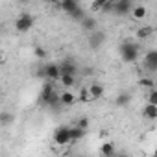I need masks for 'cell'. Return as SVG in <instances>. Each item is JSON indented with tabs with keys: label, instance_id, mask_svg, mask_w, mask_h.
Returning a JSON list of instances; mask_svg holds the SVG:
<instances>
[{
	"label": "cell",
	"instance_id": "cell-17",
	"mask_svg": "<svg viewBox=\"0 0 157 157\" xmlns=\"http://www.w3.org/2000/svg\"><path fill=\"white\" fill-rule=\"evenodd\" d=\"M59 83L67 89V91H70L74 85H76V76H68V74H61V78H59Z\"/></svg>",
	"mask_w": 157,
	"mask_h": 157
},
{
	"label": "cell",
	"instance_id": "cell-30",
	"mask_svg": "<svg viewBox=\"0 0 157 157\" xmlns=\"http://www.w3.org/2000/svg\"><path fill=\"white\" fill-rule=\"evenodd\" d=\"M93 72H94V68H93V67H85V68H83V76H91Z\"/></svg>",
	"mask_w": 157,
	"mask_h": 157
},
{
	"label": "cell",
	"instance_id": "cell-2",
	"mask_svg": "<svg viewBox=\"0 0 157 157\" xmlns=\"http://www.w3.org/2000/svg\"><path fill=\"white\" fill-rule=\"evenodd\" d=\"M33 24H35L33 15L28 13V11H24V13H21V15L17 17V21H15V30H17L19 33H26V32H30V30L33 28Z\"/></svg>",
	"mask_w": 157,
	"mask_h": 157
},
{
	"label": "cell",
	"instance_id": "cell-7",
	"mask_svg": "<svg viewBox=\"0 0 157 157\" xmlns=\"http://www.w3.org/2000/svg\"><path fill=\"white\" fill-rule=\"evenodd\" d=\"M105 32L104 30H94V32H91L89 33V46L93 48V50H98L104 43H105Z\"/></svg>",
	"mask_w": 157,
	"mask_h": 157
},
{
	"label": "cell",
	"instance_id": "cell-24",
	"mask_svg": "<svg viewBox=\"0 0 157 157\" xmlns=\"http://www.w3.org/2000/svg\"><path fill=\"white\" fill-rule=\"evenodd\" d=\"M76 128H80V129L87 131V129H89V117H80V120H78Z\"/></svg>",
	"mask_w": 157,
	"mask_h": 157
},
{
	"label": "cell",
	"instance_id": "cell-13",
	"mask_svg": "<svg viewBox=\"0 0 157 157\" xmlns=\"http://www.w3.org/2000/svg\"><path fill=\"white\" fill-rule=\"evenodd\" d=\"M76 96H74V93H70V91H63V93H59V105H74L76 104Z\"/></svg>",
	"mask_w": 157,
	"mask_h": 157
},
{
	"label": "cell",
	"instance_id": "cell-8",
	"mask_svg": "<svg viewBox=\"0 0 157 157\" xmlns=\"http://www.w3.org/2000/svg\"><path fill=\"white\" fill-rule=\"evenodd\" d=\"M44 76H46V82H59V78H61V72H59V67L57 63H46L44 65Z\"/></svg>",
	"mask_w": 157,
	"mask_h": 157
},
{
	"label": "cell",
	"instance_id": "cell-21",
	"mask_svg": "<svg viewBox=\"0 0 157 157\" xmlns=\"http://www.w3.org/2000/svg\"><path fill=\"white\" fill-rule=\"evenodd\" d=\"M85 15H87V13H85V10H83L82 6H78V8H76L72 13H70V19H72V21H78V22H80V21H82Z\"/></svg>",
	"mask_w": 157,
	"mask_h": 157
},
{
	"label": "cell",
	"instance_id": "cell-14",
	"mask_svg": "<svg viewBox=\"0 0 157 157\" xmlns=\"http://www.w3.org/2000/svg\"><path fill=\"white\" fill-rule=\"evenodd\" d=\"M68 133H70V144H72V142H78V140H82V139L87 135V131H83V129H80V128H76V126H68Z\"/></svg>",
	"mask_w": 157,
	"mask_h": 157
},
{
	"label": "cell",
	"instance_id": "cell-20",
	"mask_svg": "<svg viewBox=\"0 0 157 157\" xmlns=\"http://www.w3.org/2000/svg\"><path fill=\"white\" fill-rule=\"evenodd\" d=\"M100 153H102V157H111L115 153V144L113 142H104L100 146Z\"/></svg>",
	"mask_w": 157,
	"mask_h": 157
},
{
	"label": "cell",
	"instance_id": "cell-34",
	"mask_svg": "<svg viewBox=\"0 0 157 157\" xmlns=\"http://www.w3.org/2000/svg\"><path fill=\"white\" fill-rule=\"evenodd\" d=\"M80 157H83V155H80Z\"/></svg>",
	"mask_w": 157,
	"mask_h": 157
},
{
	"label": "cell",
	"instance_id": "cell-32",
	"mask_svg": "<svg viewBox=\"0 0 157 157\" xmlns=\"http://www.w3.org/2000/svg\"><path fill=\"white\" fill-rule=\"evenodd\" d=\"M111 157H129V155H128V153H117V151H115Z\"/></svg>",
	"mask_w": 157,
	"mask_h": 157
},
{
	"label": "cell",
	"instance_id": "cell-3",
	"mask_svg": "<svg viewBox=\"0 0 157 157\" xmlns=\"http://www.w3.org/2000/svg\"><path fill=\"white\" fill-rule=\"evenodd\" d=\"M54 144L56 146H68L70 144L68 126H59V128L54 129Z\"/></svg>",
	"mask_w": 157,
	"mask_h": 157
},
{
	"label": "cell",
	"instance_id": "cell-10",
	"mask_svg": "<svg viewBox=\"0 0 157 157\" xmlns=\"http://www.w3.org/2000/svg\"><path fill=\"white\" fill-rule=\"evenodd\" d=\"M80 24H82V28L85 30V32H94V30H98V21H96V17H93V15H85L82 21H80Z\"/></svg>",
	"mask_w": 157,
	"mask_h": 157
},
{
	"label": "cell",
	"instance_id": "cell-4",
	"mask_svg": "<svg viewBox=\"0 0 157 157\" xmlns=\"http://www.w3.org/2000/svg\"><path fill=\"white\" fill-rule=\"evenodd\" d=\"M59 72L61 74H68V76H76L78 74V63L74 57H65L61 63H57Z\"/></svg>",
	"mask_w": 157,
	"mask_h": 157
},
{
	"label": "cell",
	"instance_id": "cell-22",
	"mask_svg": "<svg viewBox=\"0 0 157 157\" xmlns=\"http://www.w3.org/2000/svg\"><path fill=\"white\" fill-rule=\"evenodd\" d=\"M139 85H140L142 89H155V83H153L151 78H140V80H139Z\"/></svg>",
	"mask_w": 157,
	"mask_h": 157
},
{
	"label": "cell",
	"instance_id": "cell-31",
	"mask_svg": "<svg viewBox=\"0 0 157 157\" xmlns=\"http://www.w3.org/2000/svg\"><path fill=\"white\" fill-rule=\"evenodd\" d=\"M37 76H39V78H43V80H46V76H44V67H41V68L37 70Z\"/></svg>",
	"mask_w": 157,
	"mask_h": 157
},
{
	"label": "cell",
	"instance_id": "cell-9",
	"mask_svg": "<svg viewBox=\"0 0 157 157\" xmlns=\"http://www.w3.org/2000/svg\"><path fill=\"white\" fill-rule=\"evenodd\" d=\"M56 93V85L52 83V82H44L43 83V87H41V94H39V102L43 104V105H46L48 104V100L52 98V94Z\"/></svg>",
	"mask_w": 157,
	"mask_h": 157
},
{
	"label": "cell",
	"instance_id": "cell-33",
	"mask_svg": "<svg viewBox=\"0 0 157 157\" xmlns=\"http://www.w3.org/2000/svg\"><path fill=\"white\" fill-rule=\"evenodd\" d=\"M4 61H6V57H4V52L0 50V63H4Z\"/></svg>",
	"mask_w": 157,
	"mask_h": 157
},
{
	"label": "cell",
	"instance_id": "cell-29",
	"mask_svg": "<svg viewBox=\"0 0 157 157\" xmlns=\"http://www.w3.org/2000/svg\"><path fill=\"white\" fill-rule=\"evenodd\" d=\"M0 122H4V124L11 122V115H8V113H0Z\"/></svg>",
	"mask_w": 157,
	"mask_h": 157
},
{
	"label": "cell",
	"instance_id": "cell-11",
	"mask_svg": "<svg viewBox=\"0 0 157 157\" xmlns=\"http://www.w3.org/2000/svg\"><path fill=\"white\" fill-rule=\"evenodd\" d=\"M87 91H89V94H91V98H93V102H94V100H98V98H102V96H104L105 87H104L102 83L94 82V83H91V85L87 87Z\"/></svg>",
	"mask_w": 157,
	"mask_h": 157
},
{
	"label": "cell",
	"instance_id": "cell-23",
	"mask_svg": "<svg viewBox=\"0 0 157 157\" xmlns=\"http://www.w3.org/2000/svg\"><path fill=\"white\" fill-rule=\"evenodd\" d=\"M113 10H115V2H113V0H105L104 6H102V11H100V13L109 15V13H113Z\"/></svg>",
	"mask_w": 157,
	"mask_h": 157
},
{
	"label": "cell",
	"instance_id": "cell-27",
	"mask_svg": "<svg viewBox=\"0 0 157 157\" xmlns=\"http://www.w3.org/2000/svg\"><path fill=\"white\" fill-rule=\"evenodd\" d=\"M148 104L157 105V89H150V93H148Z\"/></svg>",
	"mask_w": 157,
	"mask_h": 157
},
{
	"label": "cell",
	"instance_id": "cell-6",
	"mask_svg": "<svg viewBox=\"0 0 157 157\" xmlns=\"http://www.w3.org/2000/svg\"><path fill=\"white\" fill-rule=\"evenodd\" d=\"M133 6H135V4L131 2V0H117V2H115V10H113V13L118 15V17H126V15L131 13Z\"/></svg>",
	"mask_w": 157,
	"mask_h": 157
},
{
	"label": "cell",
	"instance_id": "cell-28",
	"mask_svg": "<svg viewBox=\"0 0 157 157\" xmlns=\"http://www.w3.org/2000/svg\"><path fill=\"white\" fill-rule=\"evenodd\" d=\"M33 54H35V57H39V59H46V50H44L43 46H35V48H33Z\"/></svg>",
	"mask_w": 157,
	"mask_h": 157
},
{
	"label": "cell",
	"instance_id": "cell-18",
	"mask_svg": "<svg viewBox=\"0 0 157 157\" xmlns=\"http://www.w3.org/2000/svg\"><path fill=\"white\" fill-rule=\"evenodd\" d=\"M153 33V26H148V24H144V26H140V28H137V39H148L150 35Z\"/></svg>",
	"mask_w": 157,
	"mask_h": 157
},
{
	"label": "cell",
	"instance_id": "cell-19",
	"mask_svg": "<svg viewBox=\"0 0 157 157\" xmlns=\"http://www.w3.org/2000/svg\"><path fill=\"white\" fill-rule=\"evenodd\" d=\"M129 102H131V94H129V93H120V94L115 98V105H117V107H126Z\"/></svg>",
	"mask_w": 157,
	"mask_h": 157
},
{
	"label": "cell",
	"instance_id": "cell-15",
	"mask_svg": "<svg viewBox=\"0 0 157 157\" xmlns=\"http://www.w3.org/2000/svg\"><path fill=\"white\" fill-rule=\"evenodd\" d=\"M78 6H80V4H78L76 0H63L61 4H57V8H59V10H63L67 15H70V13H72Z\"/></svg>",
	"mask_w": 157,
	"mask_h": 157
},
{
	"label": "cell",
	"instance_id": "cell-5",
	"mask_svg": "<svg viewBox=\"0 0 157 157\" xmlns=\"http://www.w3.org/2000/svg\"><path fill=\"white\" fill-rule=\"evenodd\" d=\"M142 63H144V67H146L148 72H157V50L155 48H150L144 54Z\"/></svg>",
	"mask_w": 157,
	"mask_h": 157
},
{
	"label": "cell",
	"instance_id": "cell-12",
	"mask_svg": "<svg viewBox=\"0 0 157 157\" xmlns=\"http://www.w3.org/2000/svg\"><path fill=\"white\" fill-rule=\"evenodd\" d=\"M129 15H131L133 21H144L146 15H148V10H146V6H142V4H135Z\"/></svg>",
	"mask_w": 157,
	"mask_h": 157
},
{
	"label": "cell",
	"instance_id": "cell-26",
	"mask_svg": "<svg viewBox=\"0 0 157 157\" xmlns=\"http://www.w3.org/2000/svg\"><path fill=\"white\" fill-rule=\"evenodd\" d=\"M104 2H105V0H94V2L91 4V11H93V13H100V11H102Z\"/></svg>",
	"mask_w": 157,
	"mask_h": 157
},
{
	"label": "cell",
	"instance_id": "cell-16",
	"mask_svg": "<svg viewBox=\"0 0 157 157\" xmlns=\"http://www.w3.org/2000/svg\"><path fill=\"white\" fill-rule=\"evenodd\" d=\"M142 117L148 118V120H155V118H157V105L146 104V105L142 107Z\"/></svg>",
	"mask_w": 157,
	"mask_h": 157
},
{
	"label": "cell",
	"instance_id": "cell-25",
	"mask_svg": "<svg viewBox=\"0 0 157 157\" xmlns=\"http://www.w3.org/2000/svg\"><path fill=\"white\" fill-rule=\"evenodd\" d=\"M80 102H82V104H89V102H93V98H91V94H89L87 89H82V91H80Z\"/></svg>",
	"mask_w": 157,
	"mask_h": 157
},
{
	"label": "cell",
	"instance_id": "cell-1",
	"mask_svg": "<svg viewBox=\"0 0 157 157\" xmlns=\"http://www.w3.org/2000/svg\"><path fill=\"white\" fill-rule=\"evenodd\" d=\"M118 52H120L122 61L135 63L139 59V56H140V44L135 43V41H122L120 46H118Z\"/></svg>",
	"mask_w": 157,
	"mask_h": 157
}]
</instances>
